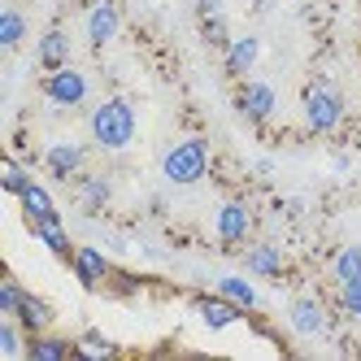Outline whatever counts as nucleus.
Masks as SVG:
<instances>
[{
  "label": "nucleus",
  "mask_w": 361,
  "mask_h": 361,
  "mask_svg": "<svg viewBox=\"0 0 361 361\" xmlns=\"http://www.w3.org/2000/svg\"><path fill=\"white\" fill-rule=\"evenodd\" d=\"M196 314L209 331H226V326H235L244 318V309L235 300H226L222 292H214V296H196Z\"/></svg>",
  "instance_id": "obj_11"
},
{
  "label": "nucleus",
  "mask_w": 361,
  "mask_h": 361,
  "mask_svg": "<svg viewBox=\"0 0 361 361\" xmlns=\"http://www.w3.org/2000/svg\"><path fill=\"white\" fill-rule=\"evenodd\" d=\"M200 27H204V39L226 53V44H231V39H226V22H222V18H200Z\"/></svg>",
  "instance_id": "obj_28"
},
{
  "label": "nucleus",
  "mask_w": 361,
  "mask_h": 361,
  "mask_svg": "<svg viewBox=\"0 0 361 361\" xmlns=\"http://www.w3.org/2000/svg\"><path fill=\"white\" fill-rule=\"evenodd\" d=\"M235 109H240L248 122H270V118H274V109H279V96H274V87H270V83L248 79V83H240Z\"/></svg>",
  "instance_id": "obj_8"
},
{
  "label": "nucleus",
  "mask_w": 361,
  "mask_h": 361,
  "mask_svg": "<svg viewBox=\"0 0 361 361\" xmlns=\"http://www.w3.org/2000/svg\"><path fill=\"white\" fill-rule=\"evenodd\" d=\"M161 174H166V183H174V188L200 183V178L209 174V144H204V140H178V144H170L166 157H161Z\"/></svg>",
  "instance_id": "obj_3"
},
{
  "label": "nucleus",
  "mask_w": 361,
  "mask_h": 361,
  "mask_svg": "<svg viewBox=\"0 0 361 361\" xmlns=\"http://www.w3.org/2000/svg\"><path fill=\"white\" fill-rule=\"evenodd\" d=\"M331 270H335V283H353V279H361V244H344L340 252H335Z\"/></svg>",
  "instance_id": "obj_22"
},
{
  "label": "nucleus",
  "mask_w": 361,
  "mask_h": 361,
  "mask_svg": "<svg viewBox=\"0 0 361 361\" xmlns=\"http://www.w3.org/2000/svg\"><path fill=\"white\" fill-rule=\"evenodd\" d=\"M244 266L257 279H279L283 270H288V257H283V248H274V244H252L244 252Z\"/></svg>",
  "instance_id": "obj_15"
},
{
  "label": "nucleus",
  "mask_w": 361,
  "mask_h": 361,
  "mask_svg": "<svg viewBox=\"0 0 361 361\" xmlns=\"http://www.w3.org/2000/svg\"><path fill=\"white\" fill-rule=\"evenodd\" d=\"M135 105L131 100H122V96H109V100H100V105L87 114V131H92V144L96 148H105V152H122L126 144L135 140Z\"/></svg>",
  "instance_id": "obj_1"
},
{
  "label": "nucleus",
  "mask_w": 361,
  "mask_h": 361,
  "mask_svg": "<svg viewBox=\"0 0 361 361\" xmlns=\"http://www.w3.org/2000/svg\"><path fill=\"white\" fill-rule=\"evenodd\" d=\"M74 200H79L83 214H100L114 200V183L105 174H79L74 178Z\"/></svg>",
  "instance_id": "obj_12"
},
{
  "label": "nucleus",
  "mask_w": 361,
  "mask_h": 361,
  "mask_svg": "<svg viewBox=\"0 0 361 361\" xmlns=\"http://www.w3.org/2000/svg\"><path fill=\"white\" fill-rule=\"evenodd\" d=\"M196 13L200 18H222V0H196Z\"/></svg>",
  "instance_id": "obj_30"
},
{
  "label": "nucleus",
  "mask_w": 361,
  "mask_h": 361,
  "mask_svg": "<svg viewBox=\"0 0 361 361\" xmlns=\"http://www.w3.org/2000/svg\"><path fill=\"white\" fill-rule=\"evenodd\" d=\"M340 309H344L348 318H361V279L340 283Z\"/></svg>",
  "instance_id": "obj_27"
},
{
  "label": "nucleus",
  "mask_w": 361,
  "mask_h": 361,
  "mask_svg": "<svg viewBox=\"0 0 361 361\" xmlns=\"http://www.w3.org/2000/svg\"><path fill=\"white\" fill-rule=\"evenodd\" d=\"M18 326L27 335H39V331H53V305H48L44 296L35 292H22V305H18Z\"/></svg>",
  "instance_id": "obj_14"
},
{
  "label": "nucleus",
  "mask_w": 361,
  "mask_h": 361,
  "mask_svg": "<svg viewBox=\"0 0 361 361\" xmlns=\"http://www.w3.org/2000/svg\"><path fill=\"white\" fill-rule=\"evenodd\" d=\"M257 57H262V39L257 35H240L226 44V74L231 79H244V74L257 66Z\"/></svg>",
  "instance_id": "obj_16"
},
{
  "label": "nucleus",
  "mask_w": 361,
  "mask_h": 361,
  "mask_svg": "<svg viewBox=\"0 0 361 361\" xmlns=\"http://www.w3.org/2000/svg\"><path fill=\"white\" fill-rule=\"evenodd\" d=\"M252 5H257V9H270V0H252Z\"/></svg>",
  "instance_id": "obj_31"
},
{
  "label": "nucleus",
  "mask_w": 361,
  "mask_h": 361,
  "mask_svg": "<svg viewBox=\"0 0 361 361\" xmlns=\"http://www.w3.org/2000/svg\"><path fill=\"white\" fill-rule=\"evenodd\" d=\"M18 200H22V214H27V222H35V218H53V214H57L53 192H48L44 183H31V188L22 192Z\"/></svg>",
  "instance_id": "obj_19"
},
{
  "label": "nucleus",
  "mask_w": 361,
  "mask_h": 361,
  "mask_svg": "<svg viewBox=\"0 0 361 361\" xmlns=\"http://www.w3.org/2000/svg\"><path fill=\"white\" fill-rule=\"evenodd\" d=\"M35 183V178L27 174V166H22V161H13V157H5V170H0V188H5L9 196H22V192H27Z\"/></svg>",
  "instance_id": "obj_24"
},
{
  "label": "nucleus",
  "mask_w": 361,
  "mask_h": 361,
  "mask_svg": "<svg viewBox=\"0 0 361 361\" xmlns=\"http://www.w3.org/2000/svg\"><path fill=\"white\" fill-rule=\"evenodd\" d=\"M22 39H27V18H22V9L5 5V9H0V48L13 53Z\"/></svg>",
  "instance_id": "obj_21"
},
{
  "label": "nucleus",
  "mask_w": 361,
  "mask_h": 361,
  "mask_svg": "<svg viewBox=\"0 0 361 361\" xmlns=\"http://www.w3.org/2000/svg\"><path fill=\"white\" fill-rule=\"evenodd\" d=\"M18 318H0V353H5V357H18V353H27V348H22V340H18Z\"/></svg>",
  "instance_id": "obj_26"
},
{
  "label": "nucleus",
  "mask_w": 361,
  "mask_h": 361,
  "mask_svg": "<svg viewBox=\"0 0 361 361\" xmlns=\"http://www.w3.org/2000/svg\"><path fill=\"white\" fill-rule=\"evenodd\" d=\"M118 31H122V9L114 5V0H96L92 13H87V44L105 48Z\"/></svg>",
  "instance_id": "obj_10"
},
{
  "label": "nucleus",
  "mask_w": 361,
  "mask_h": 361,
  "mask_svg": "<svg viewBox=\"0 0 361 361\" xmlns=\"http://www.w3.org/2000/svg\"><path fill=\"white\" fill-rule=\"evenodd\" d=\"M31 231H35V240H39L48 252H53V257H66V262L74 257V248H79V244L70 240V231H66L61 214H53V218H35V222H31Z\"/></svg>",
  "instance_id": "obj_13"
},
{
  "label": "nucleus",
  "mask_w": 361,
  "mask_h": 361,
  "mask_svg": "<svg viewBox=\"0 0 361 361\" xmlns=\"http://www.w3.org/2000/svg\"><path fill=\"white\" fill-rule=\"evenodd\" d=\"M70 353H79V344L61 340V335H53V331H39V335L27 340V357L31 361H66Z\"/></svg>",
  "instance_id": "obj_18"
},
{
  "label": "nucleus",
  "mask_w": 361,
  "mask_h": 361,
  "mask_svg": "<svg viewBox=\"0 0 361 361\" xmlns=\"http://www.w3.org/2000/svg\"><path fill=\"white\" fill-rule=\"evenodd\" d=\"M83 166H87V148L74 144V140H61L44 152V170L53 174L57 183H74V178L83 174Z\"/></svg>",
  "instance_id": "obj_6"
},
{
  "label": "nucleus",
  "mask_w": 361,
  "mask_h": 361,
  "mask_svg": "<svg viewBox=\"0 0 361 361\" xmlns=\"http://www.w3.org/2000/svg\"><path fill=\"white\" fill-rule=\"evenodd\" d=\"M74 344H79V357H87V361H105V357H118V344H114V340H105L100 331H83V335H79Z\"/></svg>",
  "instance_id": "obj_23"
},
{
  "label": "nucleus",
  "mask_w": 361,
  "mask_h": 361,
  "mask_svg": "<svg viewBox=\"0 0 361 361\" xmlns=\"http://www.w3.org/2000/svg\"><path fill=\"white\" fill-rule=\"evenodd\" d=\"M39 92H44L48 105H57V109H79L83 100L92 96V79H87L83 70H74V66H61V70H48L44 74Z\"/></svg>",
  "instance_id": "obj_4"
},
{
  "label": "nucleus",
  "mask_w": 361,
  "mask_h": 361,
  "mask_svg": "<svg viewBox=\"0 0 361 361\" xmlns=\"http://www.w3.org/2000/svg\"><path fill=\"white\" fill-rule=\"evenodd\" d=\"M35 57H39L44 70H61V66H70V35H66L61 27H48V31L39 35Z\"/></svg>",
  "instance_id": "obj_17"
},
{
  "label": "nucleus",
  "mask_w": 361,
  "mask_h": 361,
  "mask_svg": "<svg viewBox=\"0 0 361 361\" xmlns=\"http://www.w3.org/2000/svg\"><path fill=\"white\" fill-rule=\"evenodd\" d=\"M109 283L118 288V296H135V288H140V279H131V274H118V270H114V279H109Z\"/></svg>",
  "instance_id": "obj_29"
},
{
  "label": "nucleus",
  "mask_w": 361,
  "mask_h": 361,
  "mask_svg": "<svg viewBox=\"0 0 361 361\" xmlns=\"http://www.w3.org/2000/svg\"><path fill=\"white\" fill-rule=\"evenodd\" d=\"M288 326L296 335H305V340H314V335L331 331V314H326V305L318 296H296L292 309H288Z\"/></svg>",
  "instance_id": "obj_7"
},
{
  "label": "nucleus",
  "mask_w": 361,
  "mask_h": 361,
  "mask_svg": "<svg viewBox=\"0 0 361 361\" xmlns=\"http://www.w3.org/2000/svg\"><path fill=\"white\" fill-rule=\"evenodd\" d=\"M70 266H74V279H79L87 292L105 288V283L114 279V262H109V257L100 252V248H92V244H79V248H74Z\"/></svg>",
  "instance_id": "obj_5"
},
{
  "label": "nucleus",
  "mask_w": 361,
  "mask_h": 361,
  "mask_svg": "<svg viewBox=\"0 0 361 361\" xmlns=\"http://www.w3.org/2000/svg\"><path fill=\"white\" fill-rule=\"evenodd\" d=\"M22 292H27V288H22L18 279H5V283H0V318H13V314H18Z\"/></svg>",
  "instance_id": "obj_25"
},
{
  "label": "nucleus",
  "mask_w": 361,
  "mask_h": 361,
  "mask_svg": "<svg viewBox=\"0 0 361 361\" xmlns=\"http://www.w3.org/2000/svg\"><path fill=\"white\" fill-rule=\"evenodd\" d=\"M214 231H218V240L222 244H244L248 235H252V209L244 200H226L222 209H218V218H214Z\"/></svg>",
  "instance_id": "obj_9"
},
{
  "label": "nucleus",
  "mask_w": 361,
  "mask_h": 361,
  "mask_svg": "<svg viewBox=\"0 0 361 361\" xmlns=\"http://www.w3.org/2000/svg\"><path fill=\"white\" fill-rule=\"evenodd\" d=\"M218 292H222L226 300H235V305L244 309V314H252V309L262 305V296L252 292V283H248V279H240V274H226V279H218Z\"/></svg>",
  "instance_id": "obj_20"
},
{
  "label": "nucleus",
  "mask_w": 361,
  "mask_h": 361,
  "mask_svg": "<svg viewBox=\"0 0 361 361\" xmlns=\"http://www.w3.org/2000/svg\"><path fill=\"white\" fill-rule=\"evenodd\" d=\"M344 92L335 87L331 79H314L305 87V126L314 135H331V131H340V122H344Z\"/></svg>",
  "instance_id": "obj_2"
}]
</instances>
